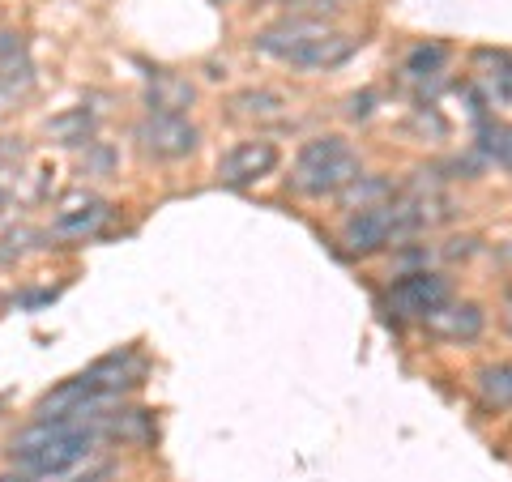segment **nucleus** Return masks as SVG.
I'll return each instance as SVG.
<instances>
[{
	"label": "nucleus",
	"mask_w": 512,
	"mask_h": 482,
	"mask_svg": "<svg viewBox=\"0 0 512 482\" xmlns=\"http://www.w3.org/2000/svg\"><path fill=\"white\" fill-rule=\"evenodd\" d=\"M133 137H137L141 154L158 158V163H180V158H188L201 141L197 124L188 116H171V111H146L133 128Z\"/></svg>",
	"instance_id": "5"
},
{
	"label": "nucleus",
	"mask_w": 512,
	"mask_h": 482,
	"mask_svg": "<svg viewBox=\"0 0 512 482\" xmlns=\"http://www.w3.org/2000/svg\"><path fill=\"white\" fill-rule=\"evenodd\" d=\"M5 210H9V192L0 188V218H5Z\"/></svg>",
	"instance_id": "19"
},
{
	"label": "nucleus",
	"mask_w": 512,
	"mask_h": 482,
	"mask_svg": "<svg viewBox=\"0 0 512 482\" xmlns=\"http://www.w3.org/2000/svg\"><path fill=\"white\" fill-rule=\"evenodd\" d=\"M282 163V150L269 137H248L235 141V146L218 158V180L227 188H252L261 184L265 175H274Z\"/></svg>",
	"instance_id": "7"
},
{
	"label": "nucleus",
	"mask_w": 512,
	"mask_h": 482,
	"mask_svg": "<svg viewBox=\"0 0 512 482\" xmlns=\"http://www.w3.org/2000/svg\"><path fill=\"white\" fill-rule=\"evenodd\" d=\"M478 64H483V86L491 103L512 107V52H478Z\"/></svg>",
	"instance_id": "13"
},
{
	"label": "nucleus",
	"mask_w": 512,
	"mask_h": 482,
	"mask_svg": "<svg viewBox=\"0 0 512 482\" xmlns=\"http://www.w3.org/2000/svg\"><path fill=\"white\" fill-rule=\"evenodd\" d=\"M0 482H35V478H30L26 470H18V474H5V478H0Z\"/></svg>",
	"instance_id": "18"
},
{
	"label": "nucleus",
	"mask_w": 512,
	"mask_h": 482,
	"mask_svg": "<svg viewBox=\"0 0 512 482\" xmlns=\"http://www.w3.org/2000/svg\"><path fill=\"white\" fill-rule=\"evenodd\" d=\"M444 60H448V47L444 43H419L406 56V73L410 77H431V73L444 69Z\"/></svg>",
	"instance_id": "17"
},
{
	"label": "nucleus",
	"mask_w": 512,
	"mask_h": 482,
	"mask_svg": "<svg viewBox=\"0 0 512 482\" xmlns=\"http://www.w3.org/2000/svg\"><path fill=\"white\" fill-rule=\"evenodd\" d=\"M325 22H312V18H286V22H278V26H269V30H261V35L252 39V47L261 56H274V60H291L299 47H308L316 35H325Z\"/></svg>",
	"instance_id": "8"
},
{
	"label": "nucleus",
	"mask_w": 512,
	"mask_h": 482,
	"mask_svg": "<svg viewBox=\"0 0 512 482\" xmlns=\"http://www.w3.org/2000/svg\"><path fill=\"white\" fill-rule=\"evenodd\" d=\"M146 372L137 350H116V355H103L99 363H90L86 372L69 376L64 384H56L52 393L39 401V419H56V414H86V410H103L111 397H120L124 389H133Z\"/></svg>",
	"instance_id": "2"
},
{
	"label": "nucleus",
	"mask_w": 512,
	"mask_h": 482,
	"mask_svg": "<svg viewBox=\"0 0 512 482\" xmlns=\"http://www.w3.org/2000/svg\"><path fill=\"white\" fill-rule=\"evenodd\" d=\"M107 218H111V205L107 201H99V197H77V201H69L56 214L52 235L56 239H90V235H99L107 227Z\"/></svg>",
	"instance_id": "11"
},
{
	"label": "nucleus",
	"mask_w": 512,
	"mask_h": 482,
	"mask_svg": "<svg viewBox=\"0 0 512 482\" xmlns=\"http://www.w3.org/2000/svg\"><path fill=\"white\" fill-rule=\"evenodd\" d=\"M448 299H453V286H448L444 273L419 269V273L397 278L389 291H384V308L397 320H427V316H436Z\"/></svg>",
	"instance_id": "6"
},
{
	"label": "nucleus",
	"mask_w": 512,
	"mask_h": 482,
	"mask_svg": "<svg viewBox=\"0 0 512 482\" xmlns=\"http://www.w3.org/2000/svg\"><path fill=\"white\" fill-rule=\"evenodd\" d=\"M107 431V414L103 410H86V414H56V419H35L26 431L9 440V461L26 470L35 482L43 478H60L77 470L90 453L99 436Z\"/></svg>",
	"instance_id": "1"
},
{
	"label": "nucleus",
	"mask_w": 512,
	"mask_h": 482,
	"mask_svg": "<svg viewBox=\"0 0 512 482\" xmlns=\"http://www.w3.org/2000/svg\"><path fill=\"white\" fill-rule=\"evenodd\" d=\"M504 325H508V333H512V303H508V312H504Z\"/></svg>",
	"instance_id": "20"
},
{
	"label": "nucleus",
	"mask_w": 512,
	"mask_h": 482,
	"mask_svg": "<svg viewBox=\"0 0 512 482\" xmlns=\"http://www.w3.org/2000/svg\"><path fill=\"white\" fill-rule=\"evenodd\" d=\"M282 107H286V99L278 90H244V94H235L239 116H282Z\"/></svg>",
	"instance_id": "16"
},
{
	"label": "nucleus",
	"mask_w": 512,
	"mask_h": 482,
	"mask_svg": "<svg viewBox=\"0 0 512 482\" xmlns=\"http://www.w3.org/2000/svg\"><path fill=\"white\" fill-rule=\"evenodd\" d=\"M423 222V210L410 201H384V205H372V210H355L346 218L342 227V244L346 252L355 256H372V252H384L397 239H406L414 227Z\"/></svg>",
	"instance_id": "4"
},
{
	"label": "nucleus",
	"mask_w": 512,
	"mask_h": 482,
	"mask_svg": "<svg viewBox=\"0 0 512 482\" xmlns=\"http://www.w3.org/2000/svg\"><path fill=\"white\" fill-rule=\"evenodd\" d=\"M474 393L487 410H512V363H483L474 372Z\"/></svg>",
	"instance_id": "12"
},
{
	"label": "nucleus",
	"mask_w": 512,
	"mask_h": 482,
	"mask_svg": "<svg viewBox=\"0 0 512 482\" xmlns=\"http://www.w3.org/2000/svg\"><path fill=\"white\" fill-rule=\"evenodd\" d=\"M146 103L150 111H171V116H184V107L192 103V86L180 82V77H171V73H158L150 90H146Z\"/></svg>",
	"instance_id": "14"
},
{
	"label": "nucleus",
	"mask_w": 512,
	"mask_h": 482,
	"mask_svg": "<svg viewBox=\"0 0 512 482\" xmlns=\"http://www.w3.org/2000/svg\"><path fill=\"white\" fill-rule=\"evenodd\" d=\"M363 175V163L346 137H312L303 141L291 167V188L303 197H342V192Z\"/></svg>",
	"instance_id": "3"
},
{
	"label": "nucleus",
	"mask_w": 512,
	"mask_h": 482,
	"mask_svg": "<svg viewBox=\"0 0 512 482\" xmlns=\"http://www.w3.org/2000/svg\"><path fill=\"white\" fill-rule=\"evenodd\" d=\"M478 150H483L495 167L512 171V124L483 120V124H478Z\"/></svg>",
	"instance_id": "15"
},
{
	"label": "nucleus",
	"mask_w": 512,
	"mask_h": 482,
	"mask_svg": "<svg viewBox=\"0 0 512 482\" xmlns=\"http://www.w3.org/2000/svg\"><path fill=\"white\" fill-rule=\"evenodd\" d=\"M423 325H427L431 337H440V342H474V337L483 333L487 316H483V308H478V303H470V299H461V303L448 299L436 316L423 320Z\"/></svg>",
	"instance_id": "10"
},
{
	"label": "nucleus",
	"mask_w": 512,
	"mask_h": 482,
	"mask_svg": "<svg viewBox=\"0 0 512 482\" xmlns=\"http://www.w3.org/2000/svg\"><path fill=\"white\" fill-rule=\"evenodd\" d=\"M355 52H359V39L355 35L325 30V35H316L308 47H299V52L286 60V64H291V69H303V73H325V69H338V64H346Z\"/></svg>",
	"instance_id": "9"
}]
</instances>
